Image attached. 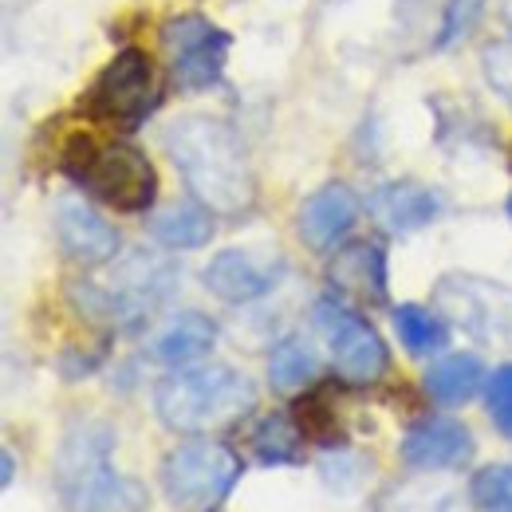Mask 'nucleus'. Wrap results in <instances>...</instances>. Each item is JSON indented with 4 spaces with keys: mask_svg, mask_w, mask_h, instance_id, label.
Listing matches in <instances>:
<instances>
[{
    "mask_svg": "<svg viewBox=\"0 0 512 512\" xmlns=\"http://www.w3.org/2000/svg\"><path fill=\"white\" fill-rule=\"evenodd\" d=\"M166 154L186 178L190 193L213 213H245L256 201V178L241 134L209 115H186L170 123Z\"/></svg>",
    "mask_w": 512,
    "mask_h": 512,
    "instance_id": "nucleus-1",
    "label": "nucleus"
},
{
    "mask_svg": "<svg viewBox=\"0 0 512 512\" xmlns=\"http://www.w3.org/2000/svg\"><path fill=\"white\" fill-rule=\"evenodd\" d=\"M256 406V386L233 367H193L162 379L154 390L158 418L178 434H205L241 422Z\"/></svg>",
    "mask_w": 512,
    "mask_h": 512,
    "instance_id": "nucleus-2",
    "label": "nucleus"
},
{
    "mask_svg": "<svg viewBox=\"0 0 512 512\" xmlns=\"http://www.w3.org/2000/svg\"><path fill=\"white\" fill-rule=\"evenodd\" d=\"M60 166L75 186L123 213L146 209L158 193V174L150 158L130 142H99L91 134H75L64 146Z\"/></svg>",
    "mask_w": 512,
    "mask_h": 512,
    "instance_id": "nucleus-3",
    "label": "nucleus"
},
{
    "mask_svg": "<svg viewBox=\"0 0 512 512\" xmlns=\"http://www.w3.org/2000/svg\"><path fill=\"white\" fill-rule=\"evenodd\" d=\"M56 485L71 512H138L142 489L111 469V434L103 426H79L60 449Z\"/></svg>",
    "mask_w": 512,
    "mask_h": 512,
    "instance_id": "nucleus-4",
    "label": "nucleus"
},
{
    "mask_svg": "<svg viewBox=\"0 0 512 512\" xmlns=\"http://www.w3.org/2000/svg\"><path fill=\"white\" fill-rule=\"evenodd\" d=\"M174 284H178V272L166 256L138 249V253L123 256L111 268V276L87 280L83 288H75V296L91 320L138 323L174 292Z\"/></svg>",
    "mask_w": 512,
    "mask_h": 512,
    "instance_id": "nucleus-5",
    "label": "nucleus"
},
{
    "mask_svg": "<svg viewBox=\"0 0 512 512\" xmlns=\"http://www.w3.org/2000/svg\"><path fill=\"white\" fill-rule=\"evenodd\" d=\"M162 103V79L146 52L123 48L111 64L99 71L91 91L83 95L79 111L119 130H138Z\"/></svg>",
    "mask_w": 512,
    "mask_h": 512,
    "instance_id": "nucleus-6",
    "label": "nucleus"
},
{
    "mask_svg": "<svg viewBox=\"0 0 512 512\" xmlns=\"http://www.w3.org/2000/svg\"><path fill=\"white\" fill-rule=\"evenodd\" d=\"M241 457L221 442H190L162 461V489L186 512L217 509L241 477Z\"/></svg>",
    "mask_w": 512,
    "mask_h": 512,
    "instance_id": "nucleus-7",
    "label": "nucleus"
},
{
    "mask_svg": "<svg viewBox=\"0 0 512 512\" xmlns=\"http://www.w3.org/2000/svg\"><path fill=\"white\" fill-rule=\"evenodd\" d=\"M229 44H233L229 32H221L201 12H182L162 24V56L186 91H205V87L221 83Z\"/></svg>",
    "mask_w": 512,
    "mask_h": 512,
    "instance_id": "nucleus-8",
    "label": "nucleus"
},
{
    "mask_svg": "<svg viewBox=\"0 0 512 512\" xmlns=\"http://www.w3.org/2000/svg\"><path fill=\"white\" fill-rule=\"evenodd\" d=\"M320 327L327 331V343H331V359H335V371L347 379V383H379L390 367V355H386L383 335L347 308H335V304H320Z\"/></svg>",
    "mask_w": 512,
    "mask_h": 512,
    "instance_id": "nucleus-9",
    "label": "nucleus"
},
{
    "mask_svg": "<svg viewBox=\"0 0 512 512\" xmlns=\"http://www.w3.org/2000/svg\"><path fill=\"white\" fill-rule=\"evenodd\" d=\"M438 300L469 335L489 343H512V292L473 276H449L438 288Z\"/></svg>",
    "mask_w": 512,
    "mask_h": 512,
    "instance_id": "nucleus-10",
    "label": "nucleus"
},
{
    "mask_svg": "<svg viewBox=\"0 0 512 512\" xmlns=\"http://www.w3.org/2000/svg\"><path fill=\"white\" fill-rule=\"evenodd\" d=\"M280 280V260L260 256L253 249H225L209 260L205 288L225 304H249L272 292Z\"/></svg>",
    "mask_w": 512,
    "mask_h": 512,
    "instance_id": "nucleus-11",
    "label": "nucleus"
},
{
    "mask_svg": "<svg viewBox=\"0 0 512 512\" xmlns=\"http://www.w3.org/2000/svg\"><path fill=\"white\" fill-rule=\"evenodd\" d=\"M56 233H60L64 253L79 264H103L119 249V233L83 197H60L56 201Z\"/></svg>",
    "mask_w": 512,
    "mask_h": 512,
    "instance_id": "nucleus-12",
    "label": "nucleus"
},
{
    "mask_svg": "<svg viewBox=\"0 0 512 512\" xmlns=\"http://www.w3.org/2000/svg\"><path fill=\"white\" fill-rule=\"evenodd\" d=\"M469 453H473V434L453 418L418 422L402 438V461L410 469H453L469 461Z\"/></svg>",
    "mask_w": 512,
    "mask_h": 512,
    "instance_id": "nucleus-13",
    "label": "nucleus"
},
{
    "mask_svg": "<svg viewBox=\"0 0 512 512\" xmlns=\"http://www.w3.org/2000/svg\"><path fill=\"white\" fill-rule=\"evenodd\" d=\"M355 217H359L355 193L347 190V186H323L300 209V237L308 241V249L327 253L335 241L347 237V229L355 225Z\"/></svg>",
    "mask_w": 512,
    "mask_h": 512,
    "instance_id": "nucleus-14",
    "label": "nucleus"
},
{
    "mask_svg": "<svg viewBox=\"0 0 512 512\" xmlns=\"http://www.w3.org/2000/svg\"><path fill=\"white\" fill-rule=\"evenodd\" d=\"M327 276L347 296H359V300H371V304H379L386 296V256L379 245L359 241V245L339 249Z\"/></svg>",
    "mask_w": 512,
    "mask_h": 512,
    "instance_id": "nucleus-15",
    "label": "nucleus"
},
{
    "mask_svg": "<svg viewBox=\"0 0 512 512\" xmlns=\"http://www.w3.org/2000/svg\"><path fill=\"white\" fill-rule=\"evenodd\" d=\"M371 213L390 233H410V229H422L438 217V197L418 182H394V186H383L375 193Z\"/></svg>",
    "mask_w": 512,
    "mask_h": 512,
    "instance_id": "nucleus-16",
    "label": "nucleus"
},
{
    "mask_svg": "<svg viewBox=\"0 0 512 512\" xmlns=\"http://www.w3.org/2000/svg\"><path fill=\"white\" fill-rule=\"evenodd\" d=\"M217 343V327L201 312H182L166 323L154 339V359L166 367H186L197 363L201 355H209V347Z\"/></svg>",
    "mask_w": 512,
    "mask_h": 512,
    "instance_id": "nucleus-17",
    "label": "nucleus"
},
{
    "mask_svg": "<svg viewBox=\"0 0 512 512\" xmlns=\"http://www.w3.org/2000/svg\"><path fill=\"white\" fill-rule=\"evenodd\" d=\"M150 233L154 241H162L166 249H201L209 237H213V217L209 209L197 201H182V205H166L162 213H154L150 221Z\"/></svg>",
    "mask_w": 512,
    "mask_h": 512,
    "instance_id": "nucleus-18",
    "label": "nucleus"
},
{
    "mask_svg": "<svg viewBox=\"0 0 512 512\" xmlns=\"http://www.w3.org/2000/svg\"><path fill=\"white\" fill-rule=\"evenodd\" d=\"M481 379H485V367L477 355H446L426 371V390L442 406H461L481 390Z\"/></svg>",
    "mask_w": 512,
    "mask_h": 512,
    "instance_id": "nucleus-19",
    "label": "nucleus"
},
{
    "mask_svg": "<svg viewBox=\"0 0 512 512\" xmlns=\"http://www.w3.org/2000/svg\"><path fill=\"white\" fill-rule=\"evenodd\" d=\"M394 327H398V339H402V347H406L410 355H418V359H426V355H438V351H442V347L449 343L446 323L438 320L434 312L418 308V304H402V308L394 312Z\"/></svg>",
    "mask_w": 512,
    "mask_h": 512,
    "instance_id": "nucleus-20",
    "label": "nucleus"
},
{
    "mask_svg": "<svg viewBox=\"0 0 512 512\" xmlns=\"http://www.w3.org/2000/svg\"><path fill=\"white\" fill-rule=\"evenodd\" d=\"M316 351L304 343V339H284L276 351H272V359H268V379L276 390H284V394H292V390H304V386L316 379Z\"/></svg>",
    "mask_w": 512,
    "mask_h": 512,
    "instance_id": "nucleus-21",
    "label": "nucleus"
},
{
    "mask_svg": "<svg viewBox=\"0 0 512 512\" xmlns=\"http://www.w3.org/2000/svg\"><path fill=\"white\" fill-rule=\"evenodd\" d=\"M300 442H304V430L292 426L284 414L264 418L253 430V449L264 465H292V461H300V453H304Z\"/></svg>",
    "mask_w": 512,
    "mask_h": 512,
    "instance_id": "nucleus-22",
    "label": "nucleus"
},
{
    "mask_svg": "<svg viewBox=\"0 0 512 512\" xmlns=\"http://www.w3.org/2000/svg\"><path fill=\"white\" fill-rule=\"evenodd\" d=\"M296 426L312 442H323V446L339 442V418H335V406H331V390H312L296 402Z\"/></svg>",
    "mask_w": 512,
    "mask_h": 512,
    "instance_id": "nucleus-23",
    "label": "nucleus"
},
{
    "mask_svg": "<svg viewBox=\"0 0 512 512\" xmlns=\"http://www.w3.org/2000/svg\"><path fill=\"white\" fill-rule=\"evenodd\" d=\"M469 501L481 512H512V465H485L469 481Z\"/></svg>",
    "mask_w": 512,
    "mask_h": 512,
    "instance_id": "nucleus-24",
    "label": "nucleus"
},
{
    "mask_svg": "<svg viewBox=\"0 0 512 512\" xmlns=\"http://www.w3.org/2000/svg\"><path fill=\"white\" fill-rule=\"evenodd\" d=\"M481 8H485V0H449L446 16H442V32H438V48H449V44L465 40L477 28Z\"/></svg>",
    "mask_w": 512,
    "mask_h": 512,
    "instance_id": "nucleus-25",
    "label": "nucleus"
},
{
    "mask_svg": "<svg viewBox=\"0 0 512 512\" xmlns=\"http://www.w3.org/2000/svg\"><path fill=\"white\" fill-rule=\"evenodd\" d=\"M489 418H493V426L512 438V363L509 367H501V371H493V379H489Z\"/></svg>",
    "mask_w": 512,
    "mask_h": 512,
    "instance_id": "nucleus-26",
    "label": "nucleus"
},
{
    "mask_svg": "<svg viewBox=\"0 0 512 512\" xmlns=\"http://www.w3.org/2000/svg\"><path fill=\"white\" fill-rule=\"evenodd\" d=\"M481 67H485L489 87H493L505 103H512V44H493V48H485Z\"/></svg>",
    "mask_w": 512,
    "mask_h": 512,
    "instance_id": "nucleus-27",
    "label": "nucleus"
},
{
    "mask_svg": "<svg viewBox=\"0 0 512 512\" xmlns=\"http://www.w3.org/2000/svg\"><path fill=\"white\" fill-rule=\"evenodd\" d=\"M12 481V453H4V485Z\"/></svg>",
    "mask_w": 512,
    "mask_h": 512,
    "instance_id": "nucleus-28",
    "label": "nucleus"
},
{
    "mask_svg": "<svg viewBox=\"0 0 512 512\" xmlns=\"http://www.w3.org/2000/svg\"><path fill=\"white\" fill-rule=\"evenodd\" d=\"M505 20L512 24V0H505Z\"/></svg>",
    "mask_w": 512,
    "mask_h": 512,
    "instance_id": "nucleus-29",
    "label": "nucleus"
},
{
    "mask_svg": "<svg viewBox=\"0 0 512 512\" xmlns=\"http://www.w3.org/2000/svg\"><path fill=\"white\" fill-rule=\"evenodd\" d=\"M509 213H512V197H509Z\"/></svg>",
    "mask_w": 512,
    "mask_h": 512,
    "instance_id": "nucleus-30",
    "label": "nucleus"
}]
</instances>
